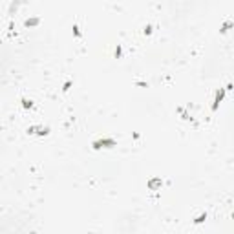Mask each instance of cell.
<instances>
[{
    "label": "cell",
    "mask_w": 234,
    "mask_h": 234,
    "mask_svg": "<svg viewBox=\"0 0 234 234\" xmlns=\"http://www.w3.org/2000/svg\"><path fill=\"white\" fill-rule=\"evenodd\" d=\"M117 141L112 139V137H102V139H97L92 143V148L93 150H101V148H115Z\"/></svg>",
    "instance_id": "obj_1"
},
{
    "label": "cell",
    "mask_w": 234,
    "mask_h": 234,
    "mask_svg": "<svg viewBox=\"0 0 234 234\" xmlns=\"http://www.w3.org/2000/svg\"><path fill=\"white\" fill-rule=\"evenodd\" d=\"M29 136H48L50 134V126H42V124H33L28 128Z\"/></svg>",
    "instance_id": "obj_2"
},
{
    "label": "cell",
    "mask_w": 234,
    "mask_h": 234,
    "mask_svg": "<svg viewBox=\"0 0 234 234\" xmlns=\"http://www.w3.org/2000/svg\"><path fill=\"white\" fill-rule=\"evenodd\" d=\"M225 93H227V88H219V90L216 92L214 102H212V106H210V110H212V112H218V108H219V102L225 99Z\"/></svg>",
    "instance_id": "obj_3"
},
{
    "label": "cell",
    "mask_w": 234,
    "mask_h": 234,
    "mask_svg": "<svg viewBox=\"0 0 234 234\" xmlns=\"http://www.w3.org/2000/svg\"><path fill=\"white\" fill-rule=\"evenodd\" d=\"M146 187H148L150 190H161V187H163V181H161V177H152V179H148Z\"/></svg>",
    "instance_id": "obj_4"
},
{
    "label": "cell",
    "mask_w": 234,
    "mask_h": 234,
    "mask_svg": "<svg viewBox=\"0 0 234 234\" xmlns=\"http://www.w3.org/2000/svg\"><path fill=\"white\" fill-rule=\"evenodd\" d=\"M231 28H234V20L229 19V20H225V22H223V24L219 26V33H227V31H229Z\"/></svg>",
    "instance_id": "obj_5"
},
{
    "label": "cell",
    "mask_w": 234,
    "mask_h": 234,
    "mask_svg": "<svg viewBox=\"0 0 234 234\" xmlns=\"http://www.w3.org/2000/svg\"><path fill=\"white\" fill-rule=\"evenodd\" d=\"M39 24H40L39 17H33V19H26L24 20V26H26V28H35V26H39Z\"/></svg>",
    "instance_id": "obj_6"
},
{
    "label": "cell",
    "mask_w": 234,
    "mask_h": 234,
    "mask_svg": "<svg viewBox=\"0 0 234 234\" xmlns=\"http://www.w3.org/2000/svg\"><path fill=\"white\" fill-rule=\"evenodd\" d=\"M20 102H22V108H24V110H31V108H33V106H35V104H33V101H31V99H22V101H20Z\"/></svg>",
    "instance_id": "obj_7"
},
{
    "label": "cell",
    "mask_w": 234,
    "mask_h": 234,
    "mask_svg": "<svg viewBox=\"0 0 234 234\" xmlns=\"http://www.w3.org/2000/svg\"><path fill=\"white\" fill-rule=\"evenodd\" d=\"M205 219H207V212H201V214H199V216L194 219V225H201Z\"/></svg>",
    "instance_id": "obj_8"
},
{
    "label": "cell",
    "mask_w": 234,
    "mask_h": 234,
    "mask_svg": "<svg viewBox=\"0 0 234 234\" xmlns=\"http://www.w3.org/2000/svg\"><path fill=\"white\" fill-rule=\"evenodd\" d=\"M152 31H154V26H150V24H146V26L143 28V33H145V35H152Z\"/></svg>",
    "instance_id": "obj_9"
},
{
    "label": "cell",
    "mask_w": 234,
    "mask_h": 234,
    "mask_svg": "<svg viewBox=\"0 0 234 234\" xmlns=\"http://www.w3.org/2000/svg\"><path fill=\"white\" fill-rule=\"evenodd\" d=\"M72 84H73L72 80H66V82H64V86H62V92H68V90L72 88Z\"/></svg>",
    "instance_id": "obj_10"
},
{
    "label": "cell",
    "mask_w": 234,
    "mask_h": 234,
    "mask_svg": "<svg viewBox=\"0 0 234 234\" xmlns=\"http://www.w3.org/2000/svg\"><path fill=\"white\" fill-rule=\"evenodd\" d=\"M73 35H75L77 39H79V37H80V28H79L77 24H73Z\"/></svg>",
    "instance_id": "obj_11"
},
{
    "label": "cell",
    "mask_w": 234,
    "mask_h": 234,
    "mask_svg": "<svg viewBox=\"0 0 234 234\" xmlns=\"http://www.w3.org/2000/svg\"><path fill=\"white\" fill-rule=\"evenodd\" d=\"M121 55H123V46L119 44V46H117V50H115V57L121 58Z\"/></svg>",
    "instance_id": "obj_12"
},
{
    "label": "cell",
    "mask_w": 234,
    "mask_h": 234,
    "mask_svg": "<svg viewBox=\"0 0 234 234\" xmlns=\"http://www.w3.org/2000/svg\"><path fill=\"white\" fill-rule=\"evenodd\" d=\"M137 86H143V88H148V84H146V82H136Z\"/></svg>",
    "instance_id": "obj_13"
},
{
    "label": "cell",
    "mask_w": 234,
    "mask_h": 234,
    "mask_svg": "<svg viewBox=\"0 0 234 234\" xmlns=\"http://www.w3.org/2000/svg\"><path fill=\"white\" fill-rule=\"evenodd\" d=\"M232 219H234V212H232Z\"/></svg>",
    "instance_id": "obj_14"
}]
</instances>
